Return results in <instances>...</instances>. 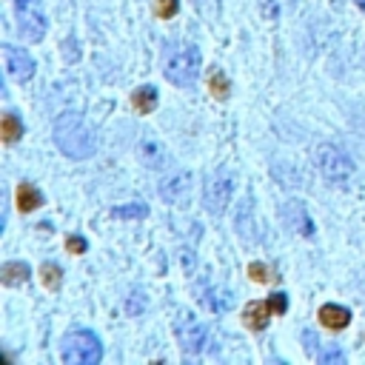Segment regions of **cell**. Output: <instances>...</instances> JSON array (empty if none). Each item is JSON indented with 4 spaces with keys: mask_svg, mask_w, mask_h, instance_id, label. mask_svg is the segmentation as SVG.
<instances>
[{
    "mask_svg": "<svg viewBox=\"0 0 365 365\" xmlns=\"http://www.w3.org/2000/svg\"><path fill=\"white\" fill-rule=\"evenodd\" d=\"M0 137H3V143H17L23 137V120L14 111H6L3 114V120H0Z\"/></svg>",
    "mask_w": 365,
    "mask_h": 365,
    "instance_id": "18",
    "label": "cell"
},
{
    "mask_svg": "<svg viewBox=\"0 0 365 365\" xmlns=\"http://www.w3.org/2000/svg\"><path fill=\"white\" fill-rule=\"evenodd\" d=\"M31 277V268L20 259H11V262H3L0 268V282L9 285V288H17V285H26Z\"/></svg>",
    "mask_w": 365,
    "mask_h": 365,
    "instance_id": "12",
    "label": "cell"
},
{
    "mask_svg": "<svg viewBox=\"0 0 365 365\" xmlns=\"http://www.w3.org/2000/svg\"><path fill=\"white\" fill-rule=\"evenodd\" d=\"M60 356L68 365H97L103 359V345H100L97 334H91L86 328H77V331L66 334Z\"/></svg>",
    "mask_w": 365,
    "mask_h": 365,
    "instance_id": "3",
    "label": "cell"
},
{
    "mask_svg": "<svg viewBox=\"0 0 365 365\" xmlns=\"http://www.w3.org/2000/svg\"><path fill=\"white\" fill-rule=\"evenodd\" d=\"M319 322H322L325 328H331V331H342V328L351 322V311L342 308V305L328 302V305L319 308Z\"/></svg>",
    "mask_w": 365,
    "mask_h": 365,
    "instance_id": "14",
    "label": "cell"
},
{
    "mask_svg": "<svg viewBox=\"0 0 365 365\" xmlns=\"http://www.w3.org/2000/svg\"><path fill=\"white\" fill-rule=\"evenodd\" d=\"M265 302L271 305V311H274V314H285V311H288V294H282V291L271 294Z\"/></svg>",
    "mask_w": 365,
    "mask_h": 365,
    "instance_id": "26",
    "label": "cell"
},
{
    "mask_svg": "<svg viewBox=\"0 0 365 365\" xmlns=\"http://www.w3.org/2000/svg\"><path fill=\"white\" fill-rule=\"evenodd\" d=\"M191 191V174L188 171H171L160 180V197L165 202H182Z\"/></svg>",
    "mask_w": 365,
    "mask_h": 365,
    "instance_id": "10",
    "label": "cell"
},
{
    "mask_svg": "<svg viewBox=\"0 0 365 365\" xmlns=\"http://www.w3.org/2000/svg\"><path fill=\"white\" fill-rule=\"evenodd\" d=\"M248 277H251L254 282H271L277 274H271V268H268L265 262H251V265H248Z\"/></svg>",
    "mask_w": 365,
    "mask_h": 365,
    "instance_id": "22",
    "label": "cell"
},
{
    "mask_svg": "<svg viewBox=\"0 0 365 365\" xmlns=\"http://www.w3.org/2000/svg\"><path fill=\"white\" fill-rule=\"evenodd\" d=\"M148 214V205L145 202H125V205H114L111 208V217H117V220H143Z\"/></svg>",
    "mask_w": 365,
    "mask_h": 365,
    "instance_id": "19",
    "label": "cell"
},
{
    "mask_svg": "<svg viewBox=\"0 0 365 365\" xmlns=\"http://www.w3.org/2000/svg\"><path fill=\"white\" fill-rule=\"evenodd\" d=\"M282 222H285L294 234H299V237H314V234H317V231H314V220L308 217L305 202H299V200H288V202L282 205Z\"/></svg>",
    "mask_w": 365,
    "mask_h": 365,
    "instance_id": "9",
    "label": "cell"
},
{
    "mask_svg": "<svg viewBox=\"0 0 365 365\" xmlns=\"http://www.w3.org/2000/svg\"><path fill=\"white\" fill-rule=\"evenodd\" d=\"M54 143L71 160H88L97 148L94 134L86 128V123L77 111H63L54 120Z\"/></svg>",
    "mask_w": 365,
    "mask_h": 365,
    "instance_id": "1",
    "label": "cell"
},
{
    "mask_svg": "<svg viewBox=\"0 0 365 365\" xmlns=\"http://www.w3.org/2000/svg\"><path fill=\"white\" fill-rule=\"evenodd\" d=\"M66 248L71 251V254H83L88 245H86V240L83 237H77V234H71V237H66Z\"/></svg>",
    "mask_w": 365,
    "mask_h": 365,
    "instance_id": "27",
    "label": "cell"
},
{
    "mask_svg": "<svg viewBox=\"0 0 365 365\" xmlns=\"http://www.w3.org/2000/svg\"><path fill=\"white\" fill-rule=\"evenodd\" d=\"M40 279H43V285L48 291H57L63 285V268L57 262H43L40 265Z\"/></svg>",
    "mask_w": 365,
    "mask_h": 365,
    "instance_id": "20",
    "label": "cell"
},
{
    "mask_svg": "<svg viewBox=\"0 0 365 365\" xmlns=\"http://www.w3.org/2000/svg\"><path fill=\"white\" fill-rule=\"evenodd\" d=\"M180 265H182L185 274L194 271V251H191V248H182V251H180Z\"/></svg>",
    "mask_w": 365,
    "mask_h": 365,
    "instance_id": "28",
    "label": "cell"
},
{
    "mask_svg": "<svg viewBox=\"0 0 365 365\" xmlns=\"http://www.w3.org/2000/svg\"><path fill=\"white\" fill-rule=\"evenodd\" d=\"M354 3H356V6H359V9L365 11V0H354Z\"/></svg>",
    "mask_w": 365,
    "mask_h": 365,
    "instance_id": "29",
    "label": "cell"
},
{
    "mask_svg": "<svg viewBox=\"0 0 365 365\" xmlns=\"http://www.w3.org/2000/svg\"><path fill=\"white\" fill-rule=\"evenodd\" d=\"M137 154H140V160H143V165H145V168H163V165L168 163L165 145H163L160 140L148 137V134L137 143Z\"/></svg>",
    "mask_w": 365,
    "mask_h": 365,
    "instance_id": "11",
    "label": "cell"
},
{
    "mask_svg": "<svg viewBox=\"0 0 365 365\" xmlns=\"http://www.w3.org/2000/svg\"><path fill=\"white\" fill-rule=\"evenodd\" d=\"M200 302L205 305V308H211V311H217V314H225L231 305H234V297H231V291H225V288H205V294L200 297Z\"/></svg>",
    "mask_w": 365,
    "mask_h": 365,
    "instance_id": "15",
    "label": "cell"
},
{
    "mask_svg": "<svg viewBox=\"0 0 365 365\" xmlns=\"http://www.w3.org/2000/svg\"><path fill=\"white\" fill-rule=\"evenodd\" d=\"M177 9H180V0H154V14H160V17H174L177 14Z\"/></svg>",
    "mask_w": 365,
    "mask_h": 365,
    "instance_id": "25",
    "label": "cell"
},
{
    "mask_svg": "<svg viewBox=\"0 0 365 365\" xmlns=\"http://www.w3.org/2000/svg\"><path fill=\"white\" fill-rule=\"evenodd\" d=\"M14 14H17V31L37 43L46 37V11H43V3L40 0H14Z\"/></svg>",
    "mask_w": 365,
    "mask_h": 365,
    "instance_id": "5",
    "label": "cell"
},
{
    "mask_svg": "<svg viewBox=\"0 0 365 365\" xmlns=\"http://www.w3.org/2000/svg\"><path fill=\"white\" fill-rule=\"evenodd\" d=\"M268 319H271V305L268 302H248L245 311H242V322L251 331H262L268 325Z\"/></svg>",
    "mask_w": 365,
    "mask_h": 365,
    "instance_id": "13",
    "label": "cell"
},
{
    "mask_svg": "<svg viewBox=\"0 0 365 365\" xmlns=\"http://www.w3.org/2000/svg\"><path fill=\"white\" fill-rule=\"evenodd\" d=\"M3 60H6V71H9L11 80L26 83V80L34 77V68H37V66H34V57H31L26 48L6 43V46H3Z\"/></svg>",
    "mask_w": 365,
    "mask_h": 365,
    "instance_id": "8",
    "label": "cell"
},
{
    "mask_svg": "<svg viewBox=\"0 0 365 365\" xmlns=\"http://www.w3.org/2000/svg\"><path fill=\"white\" fill-rule=\"evenodd\" d=\"M314 163H317L319 174H322L328 182H348L351 174H354V160H351L342 148H336V145H331V143L317 145Z\"/></svg>",
    "mask_w": 365,
    "mask_h": 365,
    "instance_id": "4",
    "label": "cell"
},
{
    "mask_svg": "<svg viewBox=\"0 0 365 365\" xmlns=\"http://www.w3.org/2000/svg\"><path fill=\"white\" fill-rule=\"evenodd\" d=\"M208 88H211V94H214L217 100H228V94H231L228 77H225L220 68H214V71L208 74Z\"/></svg>",
    "mask_w": 365,
    "mask_h": 365,
    "instance_id": "21",
    "label": "cell"
},
{
    "mask_svg": "<svg viewBox=\"0 0 365 365\" xmlns=\"http://www.w3.org/2000/svg\"><path fill=\"white\" fill-rule=\"evenodd\" d=\"M200 68H202V57H200V48L197 46H180L174 51H168L165 57V77L168 83L180 86V88H191L200 77Z\"/></svg>",
    "mask_w": 365,
    "mask_h": 365,
    "instance_id": "2",
    "label": "cell"
},
{
    "mask_svg": "<svg viewBox=\"0 0 365 365\" xmlns=\"http://www.w3.org/2000/svg\"><path fill=\"white\" fill-rule=\"evenodd\" d=\"M174 331H177V339H180V348L188 351V354H200L208 342V331L205 325L191 314V311H180L177 319H174Z\"/></svg>",
    "mask_w": 365,
    "mask_h": 365,
    "instance_id": "7",
    "label": "cell"
},
{
    "mask_svg": "<svg viewBox=\"0 0 365 365\" xmlns=\"http://www.w3.org/2000/svg\"><path fill=\"white\" fill-rule=\"evenodd\" d=\"M125 311H128L131 317L145 311V297H143V291H131V294H128V299H125Z\"/></svg>",
    "mask_w": 365,
    "mask_h": 365,
    "instance_id": "24",
    "label": "cell"
},
{
    "mask_svg": "<svg viewBox=\"0 0 365 365\" xmlns=\"http://www.w3.org/2000/svg\"><path fill=\"white\" fill-rule=\"evenodd\" d=\"M157 100H160V94H157L154 86H140V88L131 94V106H134L140 114H151L154 106H157Z\"/></svg>",
    "mask_w": 365,
    "mask_h": 365,
    "instance_id": "16",
    "label": "cell"
},
{
    "mask_svg": "<svg viewBox=\"0 0 365 365\" xmlns=\"http://www.w3.org/2000/svg\"><path fill=\"white\" fill-rule=\"evenodd\" d=\"M43 205V194L40 188H34L31 182H20L17 185V208L20 211H34Z\"/></svg>",
    "mask_w": 365,
    "mask_h": 365,
    "instance_id": "17",
    "label": "cell"
},
{
    "mask_svg": "<svg viewBox=\"0 0 365 365\" xmlns=\"http://www.w3.org/2000/svg\"><path fill=\"white\" fill-rule=\"evenodd\" d=\"M317 359H319L322 365H342V362H345V354H342L339 348H319V351H317Z\"/></svg>",
    "mask_w": 365,
    "mask_h": 365,
    "instance_id": "23",
    "label": "cell"
},
{
    "mask_svg": "<svg viewBox=\"0 0 365 365\" xmlns=\"http://www.w3.org/2000/svg\"><path fill=\"white\" fill-rule=\"evenodd\" d=\"M231 194H234V171L217 168L214 177L205 182V191H202L205 208H208L211 214H222L225 205L231 202Z\"/></svg>",
    "mask_w": 365,
    "mask_h": 365,
    "instance_id": "6",
    "label": "cell"
}]
</instances>
